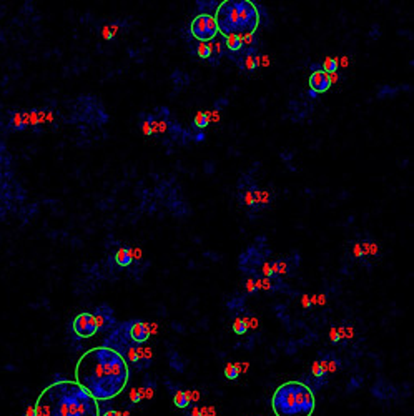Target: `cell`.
<instances>
[{"mask_svg": "<svg viewBox=\"0 0 414 416\" xmlns=\"http://www.w3.org/2000/svg\"><path fill=\"white\" fill-rule=\"evenodd\" d=\"M75 378L97 401H107L125 390L130 368L120 351L110 346H97L80 356Z\"/></svg>", "mask_w": 414, "mask_h": 416, "instance_id": "1", "label": "cell"}, {"mask_svg": "<svg viewBox=\"0 0 414 416\" xmlns=\"http://www.w3.org/2000/svg\"><path fill=\"white\" fill-rule=\"evenodd\" d=\"M35 416H100L98 403L77 381H55L42 391Z\"/></svg>", "mask_w": 414, "mask_h": 416, "instance_id": "2", "label": "cell"}, {"mask_svg": "<svg viewBox=\"0 0 414 416\" xmlns=\"http://www.w3.org/2000/svg\"><path fill=\"white\" fill-rule=\"evenodd\" d=\"M275 416H311L316 408L313 390L301 381L279 385L271 398Z\"/></svg>", "mask_w": 414, "mask_h": 416, "instance_id": "3", "label": "cell"}, {"mask_svg": "<svg viewBox=\"0 0 414 416\" xmlns=\"http://www.w3.org/2000/svg\"><path fill=\"white\" fill-rule=\"evenodd\" d=\"M218 33H221L223 37L228 33H238V7L236 2H221L216 7L215 15Z\"/></svg>", "mask_w": 414, "mask_h": 416, "instance_id": "4", "label": "cell"}, {"mask_svg": "<svg viewBox=\"0 0 414 416\" xmlns=\"http://www.w3.org/2000/svg\"><path fill=\"white\" fill-rule=\"evenodd\" d=\"M192 35L198 42H211L218 35V27L213 13H200L193 18L192 25H190Z\"/></svg>", "mask_w": 414, "mask_h": 416, "instance_id": "5", "label": "cell"}, {"mask_svg": "<svg viewBox=\"0 0 414 416\" xmlns=\"http://www.w3.org/2000/svg\"><path fill=\"white\" fill-rule=\"evenodd\" d=\"M236 7H238V33H245V32L255 33L256 27L260 23V15L255 3L248 2V0H241V2H236Z\"/></svg>", "mask_w": 414, "mask_h": 416, "instance_id": "6", "label": "cell"}, {"mask_svg": "<svg viewBox=\"0 0 414 416\" xmlns=\"http://www.w3.org/2000/svg\"><path fill=\"white\" fill-rule=\"evenodd\" d=\"M73 333L78 338H92L93 334H97L98 332V325L95 320L93 313H80L75 317L72 323Z\"/></svg>", "mask_w": 414, "mask_h": 416, "instance_id": "7", "label": "cell"}, {"mask_svg": "<svg viewBox=\"0 0 414 416\" xmlns=\"http://www.w3.org/2000/svg\"><path fill=\"white\" fill-rule=\"evenodd\" d=\"M311 77H309V90H313L315 93H325L330 90L331 87V82H330V75L326 74V72L321 70V65L318 64H313L311 65Z\"/></svg>", "mask_w": 414, "mask_h": 416, "instance_id": "8", "label": "cell"}, {"mask_svg": "<svg viewBox=\"0 0 414 416\" xmlns=\"http://www.w3.org/2000/svg\"><path fill=\"white\" fill-rule=\"evenodd\" d=\"M150 336V330H148V325L145 322H132L128 325V338L132 339V341L135 343H145L146 339Z\"/></svg>", "mask_w": 414, "mask_h": 416, "instance_id": "9", "label": "cell"}, {"mask_svg": "<svg viewBox=\"0 0 414 416\" xmlns=\"http://www.w3.org/2000/svg\"><path fill=\"white\" fill-rule=\"evenodd\" d=\"M93 317H95V320H97L98 332H100V330L108 328L113 323V313H112V310L108 308V307H100L97 312H95Z\"/></svg>", "mask_w": 414, "mask_h": 416, "instance_id": "10", "label": "cell"}, {"mask_svg": "<svg viewBox=\"0 0 414 416\" xmlns=\"http://www.w3.org/2000/svg\"><path fill=\"white\" fill-rule=\"evenodd\" d=\"M223 42H225V47L233 54L236 52H243V42H241V33H228V35L223 37Z\"/></svg>", "mask_w": 414, "mask_h": 416, "instance_id": "11", "label": "cell"}, {"mask_svg": "<svg viewBox=\"0 0 414 416\" xmlns=\"http://www.w3.org/2000/svg\"><path fill=\"white\" fill-rule=\"evenodd\" d=\"M27 125H30V123H28V113L27 112L13 113V117H12V120H10V127L13 128V130L22 132V130H25Z\"/></svg>", "mask_w": 414, "mask_h": 416, "instance_id": "12", "label": "cell"}, {"mask_svg": "<svg viewBox=\"0 0 414 416\" xmlns=\"http://www.w3.org/2000/svg\"><path fill=\"white\" fill-rule=\"evenodd\" d=\"M243 54V60H241V67L246 70V72H253L256 70V62H255V57H256V50L255 49H246L241 52Z\"/></svg>", "mask_w": 414, "mask_h": 416, "instance_id": "13", "label": "cell"}, {"mask_svg": "<svg viewBox=\"0 0 414 416\" xmlns=\"http://www.w3.org/2000/svg\"><path fill=\"white\" fill-rule=\"evenodd\" d=\"M132 260H133V251L130 248H120L117 253H115V261L118 266H130L132 265Z\"/></svg>", "mask_w": 414, "mask_h": 416, "instance_id": "14", "label": "cell"}, {"mask_svg": "<svg viewBox=\"0 0 414 416\" xmlns=\"http://www.w3.org/2000/svg\"><path fill=\"white\" fill-rule=\"evenodd\" d=\"M338 62H340V59H338V57H326L325 62H323V64H321V70H323V72H326L328 75L336 74L338 69H340V65H338Z\"/></svg>", "mask_w": 414, "mask_h": 416, "instance_id": "15", "label": "cell"}, {"mask_svg": "<svg viewBox=\"0 0 414 416\" xmlns=\"http://www.w3.org/2000/svg\"><path fill=\"white\" fill-rule=\"evenodd\" d=\"M210 122H211V112H203V110H200L197 115H195L193 125L197 128H205Z\"/></svg>", "mask_w": 414, "mask_h": 416, "instance_id": "16", "label": "cell"}, {"mask_svg": "<svg viewBox=\"0 0 414 416\" xmlns=\"http://www.w3.org/2000/svg\"><path fill=\"white\" fill-rule=\"evenodd\" d=\"M213 52V42H200L197 45V55L200 59H210Z\"/></svg>", "mask_w": 414, "mask_h": 416, "instance_id": "17", "label": "cell"}, {"mask_svg": "<svg viewBox=\"0 0 414 416\" xmlns=\"http://www.w3.org/2000/svg\"><path fill=\"white\" fill-rule=\"evenodd\" d=\"M188 401H190V398H188L187 391H177V393H175V405H177L178 408H187Z\"/></svg>", "mask_w": 414, "mask_h": 416, "instance_id": "18", "label": "cell"}, {"mask_svg": "<svg viewBox=\"0 0 414 416\" xmlns=\"http://www.w3.org/2000/svg\"><path fill=\"white\" fill-rule=\"evenodd\" d=\"M225 376L228 380H236V378L240 376V368H238L235 363H230V365H226V368H225Z\"/></svg>", "mask_w": 414, "mask_h": 416, "instance_id": "19", "label": "cell"}, {"mask_svg": "<svg viewBox=\"0 0 414 416\" xmlns=\"http://www.w3.org/2000/svg\"><path fill=\"white\" fill-rule=\"evenodd\" d=\"M246 330H248V323H246L245 320H235V323H233V332L236 334H245Z\"/></svg>", "mask_w": 414, "mask_h": 416, "instance_id": "20", "label": "cell"}, {"mask_svg": "<svg viewBox=\"0 0 414 416\" xmlns=\"http://www.w3.org/2000/svg\"><path fill=\"white\" fill-rule=\"evenodd\" d=\"M141 133L146 137L153 135V128H151V117H146V120L141 122Z\"/></svg>", "mask_w": 414, "mask_h": 416, "instance_id": "21", "label": "cell"}, {"mask_svg": "<svg viewBox=\"0 0 414 416\" xmlns=\"http://www.w3.org/2000/svg\"><path fill=\"white\" fill-rule=\"evenodd\" d=\"M117 28H118V25H107V27H103V30H102L103 39L112 40L113 35H115V32H117Z\"/></svg>", "mask_w": 414, "mask_h": 416, "instance_id": "22", "label": "cell"}, {"mask_svg": "<svg viewBox=\"0 0 414 416\" xmlns=\"http://www.w3.org/2000/svg\"><path fill=\"white\" fill-rule=\"evenodd\" d=\"M102 416H122V415L118 413V411H115V410H108V411H105V413H103Z\"/></svg>", "mask_w": 414, "mask_h": 416, "instance_id": "23", "label": "cell"}, {"mask_svg": "<svg viewBox=\"0 0 414 416\" xmlns=\"http://www.w3.org/2000/svg\"><path fill=\"white\" fill-rule=\"evenodd\" d=\"M338 80H340V75H338V72H336V74H331V75H330V82H331V85L336 83Z\"/></svg>", "mask_w": 414, "mask_h": 416, "instance_id": "24", "label": "cell"}, {"mask_svg": "<svg viewBox=\"0 0 414 416\" xmlns=\"http://www.w3.org/2000/svg\"><path fill=\"white\" fill-rule=\"evenodd\" d=\"M338 65H341V67H346V65H348V57H343L341 62H338Z\"/></svg>", "mask_w": 414, "mask_h": 416, "instance_id": "25", "label": "cell"}, {"mask_svg": "<svg viewBox=\"0 0 414 416\" xmlns=\"http://www.w3.org/2000/svg\"><path fill=\"white\" fill-rule=\"evenodd\" d=\"M309 97H311V98H316V97H318V93H315V92H313V90H309Z\"/></svg>", "mask_w": 414, "mask_h": 416, "instance_id": "26", "label": "cell"}]
</instances>
